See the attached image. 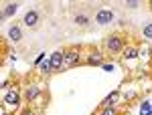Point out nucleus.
<instances>
[{"label":"nucleus","instance_id":"1","mask_svg":"<svg viewBox=\"0 0 152 115\" xmlns=\"http://www.w3.org/2000/svg\"><path fill=\"white\" fill-rule=\"evenodd\" d=\"M105 45H107V51H110V53H120L122 46H124V43H122L120 36H110V38L105 41Z\"/></svg>","mask_w":152,"mask_h":115},{"label":"nucleus","instance_id":"2","mask_svg":"<svg viewBox=\"0 0 152 115\" xmlns=\"http://www.w3.org/2000/svg\"><path fill=\"white\" fill-rule=\"evenodd\" d=\"M77 61H79V51L77 48H71L67 55H63V67H73Z\"/></svg>","mask_w":152,"mask_h":115},{"label":"nucleus","instance_id":"3","mask_svg":"<svg viewBox=\"0 0 152 115\" xmlns=\"http://www.w3.org/2000/svg\"><path fill=\"white\" fill-rule=\"evenodd\" d=\"M49 63H51V67L55 71L61 69V67H63V53H61V51H55V53L51 55V59H49Z\"/></svg>","mask_w":152,"mask_h":115},{"label":"nucleus","instance_id":"4","mask_svg":"<svg viewBox=\"0 0 152 115\" xmlns=\"http://www.w3.org/2000/svg\"><path fill=\"white\" fill-rule=\"evenodd\" d=\"M112 18H114V12H112V10H102V12H97V22H99V24H107Z\"/></svg>","mask_w":152,"mask_h":115},{"label":"nucleus","instance_id":"5","mask_svg":"<svg viewBox=\"0 0 152 115\" xmlns=\"http://www.w3.org/2000/svg\"><path fill=\"white\" fill-rule=\"evenodd\" d=\"M37 20H39V12L37 10H28L26 12V16H24V24H26V26H35Z\"/></svg>","mask_w":152,"mask_h":115},{"label":"nucleus","instance_id":"6","mask_svg":"<svg viewBox=\"0 0 152 115\" xmlns=\"http://www.w3.org/2000/svg\"><path fill=\"white\" fill-rule=\"evenodd\" d=\"M118 101H120V93L114 91V93H110V95L104 99V107H114Z\"/></svg>","mask_w":152,"mask_h":115},{"label":"nucleus","instance_id":"7","mask_svg":"<svg viewBox=\"0 0 152 115\" xmlns=\"http://www.w3.org/2000/svg\"><path fill=\"white\" fill-rule=\"evenodd\" d=\"M4 103L16 105V103H18V93H16V91H8L6 95H4Z\"/></svg>","mask_w":152,"mask_h":115},{"label":"nucleus","instance_id":"8","mask_svg":"<svg viewBox=\"0 0 152 115\" xmlns=\"http://www.w3.org/2000/svg\"><path fill=\"white\" fill-rule=\"evenodd\" d=\"M8 36H10L12 41H20V38H23V30H20V26H12L10 30H8Z\"/></svg>","mask_w":152,"mask_h":115},{"label":"nucleus","instance_id":"9","mask_svg":"<svg viewBox=\"0 0 152 115\" xmlns=\"http://www.w3.org/2000/svg\"><path fill=\"white\" fill-rule=\"evenodd\" d=\"M124 57L126 59H136L138 57V48H136V46H128V48L124 51Z\"/></svg>","mask_w":152,"mask_h":115},{"label":"nucleus","instance_id":"10","mask_svg":"<svg viewBox=\"0 0 152 115\" xmlns=\"http://www.w3.org/2000/svg\"><path fill=\"white\" fill-rule=\"evenodd\" d=\"M14 12H16V2H12V4H8V6L4 8V12H2V18H4V16H12Z\"/></svg>","mask_w":152,"mask_h":115},{"label":"nucleus","instance_id":"11","mask_svg":"<svg viewBox=\"0 0 152 115\" xmlns=\"http://www.w3.org/2000/svg\"><path fill=\"white\" fill-rule=\"evenodd\" d=\"M87 63H89L91 67H99V65H102V57H99V55H94V57H89Z\"/></svg>","mask_w":152,"mask_h":115},{"label":"nucleus","instance_id":"12","mask_svg":"<svg viewBox=\"0 0 152 115\" xmlns=\"http://www.w3.org/2000/svg\"><path fill=\"white\" fill-rule=\"evenodd\" d=\"M37 97H39V89H37V87H31V89L26 91V99L33 101V99H37Z\"/></svg>","mask_w":152,"mask_h":115},{"label":"nucleus","instance_id":"13","mask_svg":"<svg viewBox=\"0 0 152 115\" xmlns=\"http://www.w3.org/2000/svg\"><path fill=\"white\" fill-rule=\"evenodd\" d=\"M116 113H118L116 107H104V109L99 111V115H116Z\"/></svg>","mask_w":152,"mask_h":115},{"label":"nucleus","instance_id":"14","mask_svg":"<svg viewBox=\"0 0 152 115\" xmlns=\"http://www.w3.org/2000/svg\"><path fill=\"white\" fill-rule=\"evenodd\" d=\"M142 115H150L152 113V107H150V103H148V101H144V103H142Z\"/></svg>","mask_w":152,"mask_h":115},{"label":"nucleus","instance_id":"15","mask_svg":"<svg viewBox=\"0 0 152 115\" xmlns=\"http://www.w3.org/2000/svg\"><path fill=\"white\" fill-rule=\"evenodd\" d=\"M39 67H41V71H43V73H49V71L53 69V67H51V63H45V61H43Z\"/></svg>","mask_w":152,"mask_h":115},{"label":"nucleus","instance_id":"16","mask_svg":"<svg viewBox=\"0 0 152 115\" xmlns=\"http://www.w3.org/2000/svg\"><path fill=\"white\" fill-rule=\"evenodd\" d=\"M144 36L146 38H152V24H146L144 26Z\"/></svg>","mask_w":152,"mask_h":115},{"label":"nucleus","instance_id":"17","mask_svg":"<svg viewBox=\"0 0 152 115\" xmlns=\"http://www.w3.org/2000/svg\"><path fill=\"white\" fill-rule=\"evenodd\" d=\"M75 20H77L79 24H87V22H89V20H87V16H83V14H79V16L75 18Z\"/></svg>","mask_w":152,"mask_h":115}]
</instances>
